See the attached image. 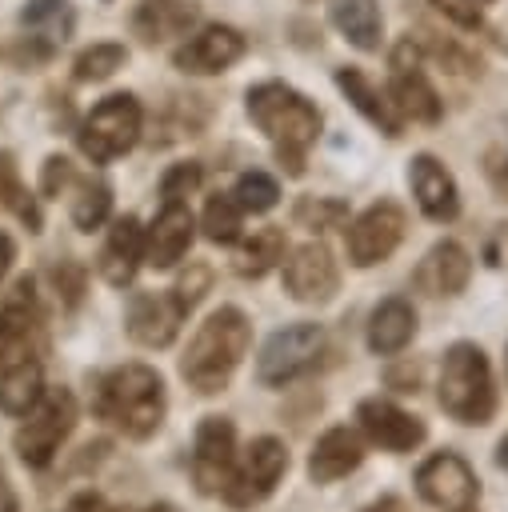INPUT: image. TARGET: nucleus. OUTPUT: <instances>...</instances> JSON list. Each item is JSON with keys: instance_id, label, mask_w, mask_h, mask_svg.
Masks as SVG:
<instances>
[{"instance_id": "obj_1", "label": "nucleus", "mask_w": 508, "mask_h": 512, "mask_svg": "<svg viewBox=\"0 0 508 512\" xmlns=\"http://www.w3.org/2000/svg\"><path fill=\"white\" fill-rule=\"evenodd\" d=\"M92 412L124 440H152L168 416L164 376L140 360L108 368L92 388Z\"/></svg>"}, {"instance_id": "obj_2", "label": "nucleus", "mask_w": 508, "mask_h": 512, "mask_svg": "<svg viewBox=\"0 0 508 512\" xmlns=\"http://www.w3.org/2000/svg\"><path fill=\"white\" fill-rule=\"evenodd\" d=\"M248 344H252V320L236 304H220L200 320V328L192 332L180 356L184 384L200 396H220L232 384L236 368L244 364Z\"/></svg>"}, {"instance_id": "obj_3", "label": "nucleus", "mask_w": 508, "mask_h": 512, "mask_svg": "<svg viewBox=\"0 0 508 512\" xmlns=\"http://www.w3.org/2000/svg\"><path fill=\"white\" fill-rule=\"evenodd\" d=\"M248 116L276 144V156L288 168V176H300L304 152L320 136V108L304 92H296L280 80H268V84L248 88Z\"/></svg>"}, {"instance_id": "obj_4", "label": "nucleus", "mask_w": 508, "mask_h": 512, "mask_svg": "<svg viewBox=\"0 0 508 512\" xmlns=\"http://www.w3.org/2000/svg\"><path fill=\"white\" fill-rule=\"evenodd\" d=\"M436 400L456 424H468V428L492 424V416L500 408V392H496L492 360L476 340H456L444 348Z\"/></svg>"}, {"instance_id": "obj_5", "label": "nucleus", "mask_w": 508, "mask_h": 512, "mask_svg": "<svg viewBox=\"0 0 508 512\" xmlns=\"http://www.w3.org/2000/svg\"><path fill=\"white\" fill-rule=\"evenodd\" d=\"M76 416H80V408L68 388H44V396L32 404V412L20 416V428L12 432V448H16L20 464L32 472L48 468L56 460L60 444L72 436Z\"/></svg>"}, {"instance_id": "obj_6", "label": "nucleus", "mask_w": 508, "mask_h": 512, "mask_svg": "<svg viewBox=\"0 0 508 512\" xmlns=\"http://www.w3.org/2000/svg\"><path fill=\"white\" fill-rule=\"evenodd\" d=\"M320 356H324V328L320 324H312V320L284 324L256 352V380L264 388H288L300 376H308Z\"/></svg>"}, {"instance_id": "obj_7", "label": "nucleus", "mask_w": 508, "mask_h": 512, "mask_svg": "<svg viewBox=\"0 0 508 512\" xmlns=\"http://www.w3.org/2000/svg\"><path fill=\"white\" fill-rule=\"evenodd\" d=\"M288 464H292V456H288V444H284V440H276V436H256V440L236 456V468H232V476H228V484H224V492H220L224 504H228V508H240V512L264 504V500L280 488V480L288 476Z\"/></svg>"}, {"instance_id": "obj_8", "label": "nucleus", "mask_w": 508, "mask_h": 512, "mask_svg": "<svg viewBox=\"0 0 508 512\" xmlns=\"http://www.w3.org/2000/svg\"><path fill=\"white\" fill-rule=\"evenodd\" d=\"M144 128V112L136 104V96L128 92H112L104 96L80 124V152L92 164H108L124 152H132V144L140 140Z\"/></svg>"}, {"instance_id": "obj_9", "label": "nucleus", "mask_w": 508, "mask_h": 512, "mask_svg": "<svg viewBox=\"0 0 508 512\" xmlns=\"http://www.w3.org/2000/svg\"><path fill=\"white\" fill-rule=\"evenodd\" d=\"M416 496L440 512H472L480 504V476L460 452H432L416 468Z\"/></svg>"}, {"instance_id": "obj_10", "label": "nucleus", "mask_w": 508, "mask_h": 512, "mask_svg": "<svg viewBox=\"0 0 508 512\" xmlns=\"http://www.w3.org/2000/svg\"><path fill=\"white\" fill-rule=\"evenodd\" d=\"M404 208L392 204V200H376L368 204L348 228H344V244H348V260L356 268H372V264H384L400 240H404Z\"/></svg>"}, {"instance_id": "obj_11", "label": "nucleus", "mask_w": 508, "mask_h": 512, "mask_svg": "<svg viewBox=\"0 0 508 512\" xmlns=\"http://www.w3.org/2000/svg\"><path fill=\"white\" fill-rule=\"evenodd\" d=\"M236 424L228 416H204L192 436V484L204 496H220L236 468Z\"/></svg>"}, {"instance_id": "obj_12", "label": "nucleus", "mask_w": 508, "mask_h": 512, "mask_svg": "<svg viewBox=\"0 0 508 512\" xmlns=\"http://www.w3.org/2000/svg\"><path fill=\"white\" fill-rule=\"evenodd\" d=\"M16 356H44V316L32 276H20L0 300V360Z\"/></svg>"}, {"instance_id": "obj_13", "label": "nucleus", "mask_w": 508, "mask_h": 512, "mask_svg": "<svg viewBox=\"0 0 508 512\" xmlns=\"http://www.w3.org/2000/svg\"><path fill=\"white\" fill-rule=\"evenodd\" d=\"M280 268H284V292L300 304H328L340 288V264L324 240L296 244Z\"/></svg>"}, {"instance_id": "obj_14", "label": "nucleus", "mask_w": 508, "mask_h": 512, "mask_svg": "<svg viewBox=\"0 0 508 512\" xmlns=\"http://www.w3.org/2000/svg\"><path fill=\"white\" fill-rule=\"evenodd\" d=\"M356 424H360L368 444H376V448H384L392 456L416 452L428 440V424L420 416H412L408 408H400L396 400H384V396L360 400L356 404Z\"/></svg>"}, {"instance_id": "obj_15", "label": "nucleus", "mask_w": 508, "mask_h": 512, "mask_svg": "<svg viewBox=\"0 0 508 512\" xmlns=\"http://www.w3.org/2000/svg\"><path fill=\"white\" fill-rule=\"evenodd\" d=\"M184 320V304L176 300V292H136L128 300L124 312V332L140 344V348H168L180 332Z\"/></svg>"}, {"instance_id": "obj_16", "label": "nucleus", "mask_w": 508, "mask_h": 512, "mask_svg": "<svg viewBox=\"0 0 508 512\" xmlns=\"http://www.w3.org/2000/svg\"><path fill=\"white\" fill-rule=\"evenodd\" d=\"M240 56H244V36L228 24H208V28L192 32L172 52V64L188 76H216V72L232 68Z\"/></svg>"}, {"instance_id": "obj_17", "label": "nucleus", "mask_w": 508, "mask_h": 512, "mask_svg": "<svg viewBox=\"0 0 508 512\" xmlns=\"http://www.w3.org/2000/svg\"><path fill=\"white\" fill-rule=\"evenodd\" d=\"M196 236V220L192 208L184 200H164V208L156 212V220L144 228V264L148 268H172L188 256Z\"/></svg>"}, {"instance_id": "obj_18", "label": "nucleus", "mask_w": 508, "mask_h": 512, "mask_svg": "<svg viewBox=\"0 0 508 512\" xmlns=\"http://www.w3.org/2000/svg\"><path fill=\"white\" fill-rule=\"evenodd\" d=\"M364 432L348 428V424H332L328 432L316 436L312 452H308V480L312 484H336L348 472H356L364 464Z\"/></svg>"}, {"instance_id": "obj_19", "label": "nucleus", "mask_w": 508, "mask_h": 512, "mask_svg": "<svg viewBox=\"0 0 508 512\" xmlns=\"http://www.w3.org/2000/svg\"><path fill=\"white\" fill-rule=\"evenodd\" d=\"M412 280H416V288H420L424 296H436V300H440V296H460V292L468 288V280H472V256H468V248L456 244V240H436V244L420 256Z\"/></svg>"}, {"instance_id": "obj_20", "label": "nucleus", "mask_w": 508, "mask_h": 512, "mask_svg": "<svg viewBox=\"0 0 508 512\" xmlns=\"http://www.w3.org/2000/svg\"><path fill=\"white\" fill-rule=\"evenodd\" d=\"M408 184H412V196L420 204V212L436 224H448L460 216V188L452 180V172L432 156V152H420L412 156V168H408Z\"/></svg>"}, {"instance_id": "obj_21", "label": "nucleus", "mask_w": 508, "mask_h": 512, "mask_svg": "<svg viewBox=\"0 0 508 512\" xmlns=\"http://www.w3.org/2000/svg\"><path fill=\"white\" fill-rule=\"evenodd\" d=\"M140 264H144V228H140V220H136V216L112 220L108 240H104L100 260H96L100 276H104L112 288H124V284H132V276H136Z\"/></svg>"}, {"instance_id": "obj_22", "label": "nucleus", "mask_w": 508, "mask_h": 512, "mask_svg": "<svg viewBox=\"0 0 508 512\" xmlns=\"http://www.w3.org/2000/svg\"><path fill=\"white\" fill-rule=\"evenodd\" d=\"M416 336V308L408 296H388L372 308L368 316V328H364V340H368V352L376 356H400Z\"/></svg>"}, {"instance_id": "obj_23", "label": "nucleus", "mask_w": 508, "mask_h": 512, "mask_svg": "<svg viewBox=\"0 0 508 512\" xmlns=\"http://www.w3.org/2000/svg\"><path fill=\"white\" fill-rule=\"evenodd\" d=\"M388 100L396 104V112L412 124H436L444 116V100L432 88V80L420 72V64H404L392 68V84H388Z\"/></svg>"}, {"instance_id": "obj_24", "label": "nucleus", "mask_w": 508, "mask_h": 512, "mask_svg": "<svg viewBox=\"0 0 508 512\" xmlns=\"http://www.w3.org/2000/svg\"><path fill=\"white\" fill-rule=\"evenodd\" d=\"M196 20H200L196 0H140L132 12V32L144 44H164L172 36H188Z\"/></svg>"}, {"instance_id": "obj_25", "label": "nucleus", "mask_w": 508, "mask_h": 512, "mask_svg": "<svg viewBox=\"0 0 508 512\" xmlns=\"http://www.w3.org/2000/svg\"><path fill=\"white\" fill-rule=\"evenodd\" d=\"M336 84H340V92L348 96V104H352L372 128H380L384 136H400L404 116L396 112V104H392L384 92L372 88V80H368L360 68H336Z\"/></svg>"}, {"instance_id": "obj_26", "label": "nucleus", "mask_w": 508, "mask_h": 512, "mask_svg": "<svg viewBox=\"0 0 508 512\" xmlns=\"http://www.w3.org/2000/svg\"><path fill=\"white\" fill-rule=\"evenodd\" d=\"M44 364L40 356H16L0 360V412L4 416H24L32 404L44 396Z\"/></svg>"}, {"instance_id": "obj_27", "label": "nucleus", "mask_w": 508, "mask_h": 512, "mask_svg": "<svg viewBox=\"0 0 508 512\" xmlns=\"http://www.w3.org/2000/svg\"><path fill=\"white\" fill-rule=\"evenodd\" d=\"M20 28L36 44V52L48 56L72 36V8L68 0H28L20 12Z\"/></svg>"}, {"instance_id": "obj_28", "label": "nucleus", "mask_w": 508, "mask_h": 512, "mask_svg": "<svg viewBox=\"0 0 508 512\" xmlns=\"http://www.w3.org/2000/svg\"><path fill=\"white\" fill-rule=\"evenodd\" d=\"M328 16L344 32L348 44H356L364 52L380 48L384 20H380V4L376 0H328Z\"/></svg>"}, {"instance_id": "obj_29", "label": "nucleus", "mask_w": 508, "mask_h": 512, "mask_svg": "<svg viewBox=\"0 0 508 512\" xmlns=\"http://www.w3.org/2000/svg\"><path fill=\"white\" fill-rule=\"evenodd\" d=\"M284 232L276 228V224H268V228H256L244 244H240V252H236V272L244 276V280H260L264 272H272L276 264H284Z\"/></svg>"}, {"instance_id": "obj_30", "label": "nucleus", "mask_w": 508, "mask_h": 512, "mask_svg": "<svg viewBox=\"0 0 508 512\" xmlns=\"http://www.w3.org/2000/svg\"><path fill=\"white\" fill-rule=\"evenodd\" d=\"M200 228L212 244H236L240 240V228H244V208L236 204V196H212L204 204V216H200Z\"/></svg>"}, {"instance_id": "obj_31", "label": "nucleus", "mask_w": 508, "mask_h": 512, "mask_svg": "<svg viewBox=\"0 0 508 512\" xmlns=\"http://www.w3.org/2000/svg\"><path fill=\"white\" fill-rule=\"evenodd\" d=\"M112 208V188L104 180H76V196H72V224L80 232H92L108 220Z\"/></svg>"}, {"instance_id": "obj_32", "label": "nucleus", "mask_w": 508, "mask_h": 512, "mask_svg": "<svg viewBox=\"0 0 508 512\" xmlns=\"http://www.w3.org/2000/svg\"><path fill=\"white\" fill-rule=\"evenodd\" d=\"M124 60H128L124 44H112V40H104V44H92V48H84V52L76 56L72 72H76V80H84V84H96V80H108L116 68H124Z\"/></svg>"}, {"instance_id": "obj_33", "label": "nucleus", "mask_w": 508, "mask_h": 512, "mask_svg": "<svg viewBox=\"0 0 508 512\" xmlns=\"http://www.w3.org/2000/svg\"><path fill=\"white\" fill-rule=\"evenodd\" d=\"M232 196H236V204H240L244 212H268V208H276V200H280V184H276L268 172H244V176L236 180Z\"/></svg>"}, {"instance_id": "obj_34", "label": "nucleus", "mask_w": 508, "mask_h": 512, "mask_svg": "<svg viewBox=\"0 0 508 512\" xmlns=\"http://www.w3.org/2000/svg\"><path fill=\"white\" fill-rule=\"evenodd\" d=\"M292 220L308 232H324V228H340L348 220V208L340 200H324V196H304L292 212Z\"/></svg>"}, {"instance_id": "obj_35", "label": "nucleus", "mask_w": 508, "mask_h": 512, "mask_svg": "<svg viewBox=\"0 0 508 512\" xmlns=\"http://www.w3.org/2000/svg\"><path fill=\"white\" fill-rule=\"evenodd\" d=\"M196 184H200V164H172L160 180V196L164 200H184V196L196 192Z\"/></svg>"}, {"instance_id": "obj_36", "label": "nucleus", "mask_w": 508, "mask_h": 512, "mask_svg": "<svg viewBox=\"0 0 508 512\" xmlns=\"http://www.w3.org/2000/svg\"><path fill=\"white\" fill-rule=\"evenodd\" d=\"M72 180H76V172H72V164L64 156H48L44 160V172H40V192L44 196H60V188L72 184Z\"/></svg>"}, {"instance_id": "obj_37", "label": "nucleus", "mask_w": 508, "mask_h": 512, "mask_svg": "<svg viewBox=\"0 0 508 512\" xmlns=\"http://www.w3.org/2000/svg\"><path fill=\"white\" fill-rule=\"evenodd\" d=\"M436 12H444L452 24L460 28H476L480 24V0H428Z\"/></svg>"}, {"instance_id": "obj_38", "label": "nucleus", "mask_w": 508, "mask_h": 512, "mask_svg": "<svg viewBox=\"0 0 508 512\" xmlns=\"http://www.w3.org/2000/svg\"><path fill=\"white\" fill-rule=\"evenodd\" d=\"M204 288H208V268H192V276H184L172 292H176V300L184 304V312H192V304L204 296Z\"/></svg>"}, {"instance_id": "obj_39", "label": "nucleus", "mask_w": 508, "mask_h": 512, "mask_svg": "<svg viewBox=\"0 0 508 512\" xmlns=\"http://www.w3.org/2000/svg\"><path fill=\"white\" fill-rule=\"evenodd\" d=\"M52 276H56V288H60V292H64V296L76 304V296L84 292V272H80L76 264H60Z\"/></svg>"}, {"instance_id": "obj_40", "label": "nucleus", "mask_w": 508, "mask_h": 512, "mask_svg": "<svg viewBox=\"0 0 508 512\" xmlns=\"http://www.w3.org/2000/svg\"><path fill=\"white\" fill-rule=\"evenodd\" d=\"M68 512H112V508L104 504V496H100V492H80V496H72Z\"/></svg>"}, {"instance_id": "obj_41", "label": "nucleus", "mask_w": 508, "mask_h": 512, "mask_svg": "<svg viewBox=\"0 0 508 512\" xmlns=\"http://www.w3.org/2000/svg\"><path fill=\"white\" fill-rule=\"evenodd\" d=\"M16 188V168H12V156L0 152V204L8 200V192Z\"/></svg>"}, {"instance_id": "obj_42", "label": "nucleus", "mask_w": 508, "mask_h": 512, "mask_svg": "<svg viewBox=\"0 0 508 512\" xmlns=\"http://www.w3.org/2000/svg\"><path fill=\"white\" fill-rule=\"evenodd\" d=\"M0 512H20V500H16V488L4 472V464H0Z\"/></svg>"}, {"instance_id": "obj_43", "label": "nucleus", "mask_w": 508, "mask_h": 512, "mask_svg": "<svg viewBox=\"0 0 508 512\" xmlns=\"http://www.w3.org/2000/svg\"><path fill=\"white\" fill-rule=\"evenodd\" d=\"M12 260H16V244H12V236H8V232H0V280L8 276Z\"/></svg>"}, {"instance_id": "obj_44", "label": "nucleus", "mask_w": 508, "mask_h": 512, "mask_svg": "<svg viewBox=\"0 0 508 512\" xmlns=\"http://www.w3.org/2000/svg\"><path fill=\"white\" fill-rule=\"evenodd\" d=\"M360 512H400V500H396V496H380V500H372V504L360 508Z\"/></svg>"}, {"instance_id": "obj_45", "label": "nucleus", "mask_w": 508, "mask_h": 512, "mask_svg": "<svg viewBox=\"0 0 508 512\" xmlns=\"http://www.w3.org/2000/svg\"><path fill=\"white\" fill-rule=\"evenodd\" d=\"M496 468L500 472H508V432L500 436V444H496Z\"/></svg>"}, {"instance_id": "obj_46", "label": "nucleus", "mask_w": 508, "mask_h": 512, "mask_svg": "<svg viewBox=\"0 0 508 512\" xmlns=\"http://www.w3.org/2000/svg\"><path fill=\"white\" fill-rule=\"evenodd\" d=\"M140 512H180V508L168 504V500H156V504H148V508H140Z\"/></svg>"}, {"instance_id": "obj_47", "label": "nucleus", "mask_w": 508, "mask_h": 512, "mask_svg": "<svg viewBox=\"0 0 508 512\" xmlns=\"http://www.w3.org/2000/svg\"><path fill=\"white\" fill-rule=\"evenodd\" d=\"M504 376H508V352H504Z\"/></svg>"}, {"instance_id": "obj_48", "label": "nucleus", "mask_w": 508, "mask_h": 512, "mask_svg": "<svg viewBox=\"0 0 508 512\" xmlns=\"http://www.w3.org/2000/svg\"><path fill=\"white\" fill-rule=\"evenodd\" d=\"M480 4H492V0H480Z\"/></svg>"}, {"instance_id": "obj_49", "label": "nucleus", "mask_w": 508, "mask_h": 512, "mask_svg": "<svg viewBox=\"0 0 508 512\" xmlns=\"http://www.w3.org/2000/svg\"><path fill=\"white\" fill-rule=\"evenodd\" d=\"M472 512H476V508H472Z\"/></svg>"}]
</instances>
